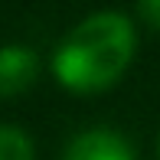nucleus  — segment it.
Returning a JSON list of instances; mask_svg holds the SVG:
<instances>
[{"mask_svg":"<svg viewBox=\"0 0 160 160\" xmlns=\"http://www.w3.org/2000/svg\"><path fill=\"white\" fill-rule=\"evenodd\" d=\"M137 52L134 20L121 10H98L75 23L52 52V75L75 95H98L121 82Z\"/></svg>","mask_w":160,"mask_h":160,"instance_id":"f257e3e1","label":"nucleus"},{"mask_svg":"<svg viewBox=\"0 0 160 160\" xmlns=\"http://www.w3.org/2000/svg\"><path fill=\"white\" fill-rule=\"evenodd\" d=\"M62 160H134V147L114 128H88L69 141Z\"/></svg>","mask_w":160,"mask_h":160,"instance_id":"f03ea898","label":"nucleus"},{"mask_svg":"<svg viewBox=\"0 0 160 160\" xmlns=\"http://www.w3.org/2000/svg\"><path fill=\"white\" fill-rule=\"evenodd\" d=\"M39 75V56L30 46H0V98L23 95Z\"/></svg>","mask_w":160,"mask_h":160,"instance_id":"7ed1b4c3","label":"nucleus"},{"mask_svg":"<svg viewBox=\"0 0 160 160\" xmlns=\"http://www.w3.org/2000/svg\"><path fill=\"white\" fill-rule=\"evenodd\" d=\"M0 160H36L33 137L17 124H0Z\"/></svg>","mask_w":160,"mask_h":160,"instance_id":"20e7f679","label":"nucleus"},{"mask_svg":"<svg viewBox=\"0 0 160 160\" xmlns=\"http://www.w3.org/2000/svg\"><path fill=\"white\" fill-rule=\"evenodd\" d=\"M137 13L147 26L160 30V0H137Z\"/></svg>","mask_w":160,"mask_h":160,"instance_id":"39448f33","label":"nucleus"},{"mask_svg":"<svg viewBox=\"0 0 160 160\" xmlns=\"http://www.w3.org/2000/svg\"><path fill=\"white\" fill-rule=\"evenodd\" d=\"M157 160H160V137H157Z\"/></svg>","mask_w":160,"mask_h":160,"instance_id":"423d86ee","label":"nucleus"}]
</instances>
